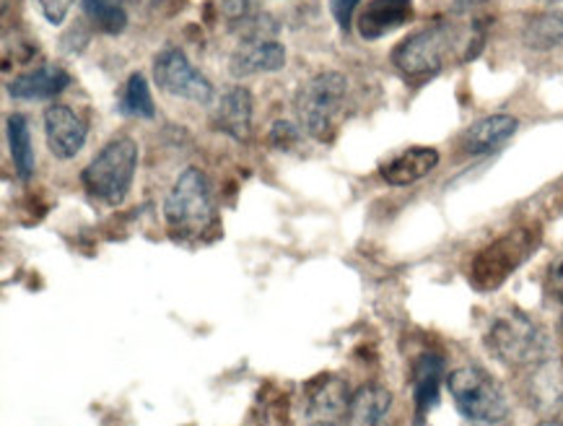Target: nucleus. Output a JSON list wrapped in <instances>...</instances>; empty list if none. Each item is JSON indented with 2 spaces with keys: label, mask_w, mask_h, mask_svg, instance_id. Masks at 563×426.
<instances>
[{
  "label": "nucleus",
  "mask_w": 563,
  "mask_h": 426,
  "mask_svg": "<svg viewBox=\"0 0 563 426\" xmlns=\"http://www.w3.org/2000/svg\"><path fill=\"white\" fill-rule=\"evenodd\" d=\"M522 40L527 47L538 50V53L563 47V11L538 13V17H532L527 21Z\"/></svg>",
  "instance_id": "20"
},
{
  "label": "nucleus",
  "mask_w": 563,
  "mask_h": 426,
  "mask_svg": "<svg viewBox=\"0 0 563 426\" xmlns=\"http://www.w3.org/2000/svg\"><path fill=\"white\" fill-rule=\"evenodd\" d=\"M454 50H457V29L444 21L421 29V32L410 34L395 47L393 63L402 76L421 81L439 74L450 61Z\"/></svg>",
  "instance_id": "6"
},
{
  "label": "nucleus",
  "mask_w": 563,
  "mask_h": 426,
  "mask_svg": "<svg viewBox=\"0 0 563 426\" xmlns=\"http://www.w3.org/2000/svg\"><path fill=\"white\" fill-rule=\"evenodd\" d=\"M454 406L471 424L496 426L509 414L501 387L481 367H460L446 378Z\"/></svg>",
  "instance_id": "4"
},
{
  "label": "nucleus",
  "mask_w": 563,
  "mask_h": 426,
  "mask_svg": "<svg viewBox=\"0 0 563 426\" xmlns=\"http://www.w3.org/2000/svg\"><path fill=\"white\" fill-rule=\"evenodd\" d=\"M519 122L511 114H490V118H483L473 122L471 128L462 135V149L471 156H483L490 154V151L501 149L511 135L517 133Z\"/></svg>",
  "instance_id": "16"
},
{
  "label": "nucleus",
  "mask_w": 563,
  "mask_h": 426,
  "mask_svg": "<svg viewBox=\"0 0 563 426\" xmlns=\"http://www.w3.org/2000/svg\"><path fill=\"white\" fill-rule=\"evenodd\" d=\"M216 9L231 24H242L260 13V0H216Z\"/></svg>",
  "instance_id": "24"
},
{
  "label": "nucleus",
  "mask_w": 563,
  "mask_h": 426,
  "mask_svg": "<svg viewBox=\"0 0 563 426\" xmlns=\"http://www.w3.org/2000/svg\"><path fill=\"white\" fill-rule=\"evenodd\" d=\"M5 128H9V149H11V162L16 167V175L21 179H29L34 175V167H37V156H34V143H32V128H29V120L24 114H11L5 120Z\"/></svg>",
  "instance_id": "19"
},
{
  "label": "nucleus",
  "mask_w": 563,
  "mask_h": 426,
  "mask_svg": "<svg viewBox=\"0 0 563 426\" xmlns=\"http://www.w3.org/2000/svg\"><path fill=\"white\" fill-rule=\"evenodd\" d=\"M548 3H555V0H548Z\"/></svg>",
  "instance_id": "31"
},
{
  "label": "nucleus",
  "mask_w": 563,
  "mask_h": 426,
  "mask_svg": "<svg viewBox=\"0 0 563 426\" xmlns=\"http://www.w3.org/2000/svg\"><path fill=\"white\" fill-rule=\"evenodd\" d=\"M345 97H349V78L341 70H322L299 86L294 110L309 139L320 143L335 139L345 112Z\"/></svg>",
  "instance_id": "1"
},
{
  "label": "nucleus",
  "mask_w": 563,
  "mask_h": 426,
  "mask_svg": "<svg viewBox=\"0 0 563 426\" xmlns=\"http://www.w3.org/2000/svg\"><path fill=\"white\" fill-rule=\"evenodd\" d=\"M486 343L496 359L509 367L536 364L545 357L548 343L543 330L530 317L511 313L490 323Z\"/></svg>",
  "instance_id": "7"
},
{
  "label": "nucleus",
  "mask_w": 563,
  "mask_h": 426,
  "mask_svg": "<svg viewBox=\"0 0 563 426\" xmlns=\"http://www.w3.org/2000/svg\"><path fill=\"white\" fill-rule=\"evenodd\" d=\"M42 17H45L49 24L53 26H60L65 17H68L70 6H74V0H37Z\"/></svg>",
  "instance_id": "25"
},
{
  "label": "nucleus",
  "mask_w": 563,
  "mask_h": 426,
  "mask_svg": "<svg viewBox=\"0 0 563 426\" xmlns=\"http://www.w3.org/2000/svg\"><path fill=\"white\" fill-rule=\"evenodd\" d=\"M164 221L175 240H200L216 221L211 185L203 170L187 167L164 200Z\"/></svg>",
  "instance_id": "2"
},
{
  "label": "nucleus",
  "mask_w": 563,
  "mask_h": 426,
  "mask_svg": "<svg viewBox=\"0 0 563 426\" xmlns=\"http://www.w3.org/2000/svg\"><path fill=\"white\" fill-rule=\"evenodd\" d=\"M84 17L102 34H122L128 26V11L122 0H81Z\"/></svg>",
  "instance_id": "21"
},
{
  "label": "nucleus",
  "mask_w": 563,
  "mask_h": 426,
  "mask_svg": "<svg viewBox=\"0 0 563 426\" xmlns=\"http://www.w3.org/2000/svg\"><path fill=\"white\" fill-rule=\"evenodd\" d=\"M478 3H483V0H454V11H467V9H473V6H478Z\"/></svg>",
  "instance_id": "29"
},
{
  "label": "nucleus",
  "mask_w": 563,
  "mask_h": 426,
  "mask_svg": "<svg viewBox=\"0 0 563 426\" xmlns=\"http://www.w3.org/2000/svg\"><path fill=\"white\" fill-rule=\"evenodd\" d=\"M286 65V47L276 40L242 42L240 50L229 57L231 76L247 78L260 74H276Z\"/></svg>",
  "instance_id": "12"
},
{
  "label": "nucleus",
  "mask_w": 563,
  "mask_h": 426,
  "mask_svg": "<svg viewBox=\"0 0 563 426\" xmlns=\"http://www.w3.org/2000/svg\"><path fill=\"white\" fill-rule=\"evenodd\" d=\"M349 403V382L338 374H322L305 387L301 411H305L307 426H343Z\"/></svg>",
  "instance_id": "9"
},
{
  "label": "nucleus",
  "mask_w": 563,
  "mask_h": 426,
  "mask_svg": "<svg viewBox=\"0 0 563 426\" xmlns=\"http://www.w3.org/2000/svg\"><path fill=\"white\" fill-rule=\"evenodd\" d=\"M128 6H133V9H139L143 13H158L164 9V6L169 3V0H125Z\"/></svg>",
  "instance_id": "27"
},
{
  "label": "nucleus",
  "mask_w": 563,
  "mask_h": 426,
  "mask_svg": "<svg viewBox=\"0 0 563 426\" xmlns=\"http://www.w3.org/2000/svg\"><path fill=\"white\" fill-rule=\"evenodd\" d=\"M551 288L555 299H563V260L551 271Z\"/></svg>",
  "instance_id": "28"
},
{
  "label": "nucleus",
  "mask_w": 563,
  "mask_h": 426,
  "mask_svg": "<svg viewBox=\"0 0 563 426\" xmlns=\"http://www.w3.org/2000/svg\"><path fill=\"white\" fill-rule=\"evenodd\" d=\"M358 6H361V0H330V9H333V17L343 32H349L351 29V19H353V13H356Z\"/></svg>",
  "instance_id": "26"
},
{
  "label": "nucleus",
  "mask_w": 563,
  "mask_h": 426,
  "mask_svg": "<svg viewBox=\"0 0 563 426\" xmlns=\"http://www.w3.org/2000/svg\"><path fill=\"white\" fill-rule=\"evenodd\" d=\"M68 84V70L60 65H42V68L26 70L9 81V94L19 102H40V99L57 97Z\"/></svg>",
  "instance_id": "15"
},
{
  "label": "nucleus",
  "mask_w": 563,
  "mask_h": 426,
  "mask_svg": "<svg viewBox=\"0 0 563 426\" xmlns=\"http://www.w3.org/2000/svg\"><path fill=\"white\" fill-rule=\"evenodd\" d=\"M540 244L538 227H519L494 240L475 255L471 265V281L481 292L499 288Z\"/></svg>",
  "instance_id": "5"
},
{
  "label": "nucleus",
  "mask_w": 563,
  "mask_h": 426,
  "mask_svg": "<svg viewBox=\"0 0 563 426\" xmlns=\"http://www.w3.org/2000/svg\"><path fill=\"white\" fill-rule=\"evenodd\" d=\"M135 170H139V143L128 135L114 139L91 159L84 170L81 183L91 198L104 206H120L133 185Z\"/></svg>",
  "instance_id": "3"
},
{
  "label": "nucleus",
  "mask_w": 563,
  "mask_h": 426,
  "mask_svg": "<svg viewBox=\"0 0 563 426\" xmlns=\"http://www.w3.org/2000/svg\"><path fill=\"white\" fill-rule=\"evenodd\" d=\"M444 374V362L434 353H423L413 364V395H416V411L418 422L437 406L439 401V382Z\"/></svg>",
  "instance_id": "18"
},
{
  "label": "nucleus",
  "mask_w": 563,
  "mask_h": 426,
  "mask_svg": "<svg viewBox=\"0 0 563 426\" xmlns=\"http://www.w3.org/2000/svg\"><path fill=\"white\" fill-rule=\"evenodd\" d=\"M301 139H305V130H301V125H294V122L288 120H278L276 125L271 128V146L278 151L299 149Z\"/></svg>",
  "instance_id": "23"
},
{
  "label": "nucleus",
  "mask_w": 563,
  "mask_h": 426,
  "mask_svg": "<svg viewBox=\"0 0 563 426\" xmlns=\"http://www.w3.org/2000/svg\"><path fill=\"white\" fill-rule=\"evenodd\" d=\"M536 426H563L561 422H540V424H536Z\"/></svg>",
  "instance_id": "30"
},
{
  "label": "nucleus",
  "mask_w": 563,
  "mask_h": 426,
  "mask_svg": "<svg viewBox=\"0 0 563 426\" xmlns=\"http://www.w3.org/2000/svg\"><path fill=\"white\" fill-rule=\"evenodd\" d=\"M154 81L169 97L187 99V102L195 105H208L216 97L213 84L175 45L158 50V55L154 57Z\"/></svg>",
  "instance_id": "8"
},
{
  "label": "nucleus",
  "mask_w": 563,
  "mask_h": 426,
  "mask_svg": "<svg viewBox=\"0 0 563 426\" xmlns=\"http://www.w3.org/2000/svg\"><path fill=\"white\" fill-rule=\"evenodd\" d=\"M89 128L81 114L70 110L68 105H49L45 110V139L47 149L55 159H74L84 149Z\"/></svg>",
  "instance_id": "10"
},
{
  "label": "nucleus",
  "mask_w": 563,
  "mask_h": 426,
  "mask_svg": "<svg viewBox=\"0 0 563 426\" xmlns=\"http://www.w3.org/2000/svg\"><path fill=\"white\" fill-rule=\"evenodd\" d=\"M211 125L229 139L247 143L252 139V94L244 86H231L221 94L211 114Z\"/></svg>",
  "instance_id": "11"
},
{
  "label": "nucleus",
  "mask_w": 563,
  "mask_h": 426,
  "mask_svg": "<svg viewBox=\"0 0 563 426\" xmlns=\"http://www.w3.org/2000/svg\"><path fill=\"white\" fill-rule=\"evenodd\" d=\"M413 19V0H369L358 13V34L364 40H382Z\"/></svg>",
  "instance_id": "13"
},
{
  "label": "nucleus",
  "mask_w": 563,
  "mask_h": 426,
  "mask_svg": "<svg viewBox=\"0 0 563 426\" xmlns=\"http://www.w3.org/2000/svg\"><path fill=\"white\" fill-rule=\"evenodd\" d=\"M393 406V395L382 385H364L351 395L343 426H382L387 411Z\"/></svg>",
  "instance_id": "17"
},
{
  "label": "nucleus",
  "mask_w": 563,
  "mask_h": 426,
  "mask_svg": "<svg viewBox=\"0 0 563 426\" xmlns=\"http://www.w3.org/2000/svg\"><path fill=\"white\" fill-rule=\"evenodd\" d=\"M118 107L122 114H128V118H141V120L154 118L156 107H154V97H151L146 76L133 74L128 78L125 89L120 94Z\"/></svg>",
  "instance_id": "22"
},
{
  "label": "nucleus",
  "mask_w": 563,
  "mask_h": 426,
  "mask_svg": "<svg viewBox=\"0 0 563 426\" xmlns=\"http://www.w3.org/2000/svg\"><path fill=\"white\" fill-rule=\"evenodd\" d=\"M439 167V151L431 146H413L406 149L379 167V175L387 185L406 187L413 185L418 179L429 177L431 172Z\"/></svg>",
  "instance_id": "14"
}]
</instances>
